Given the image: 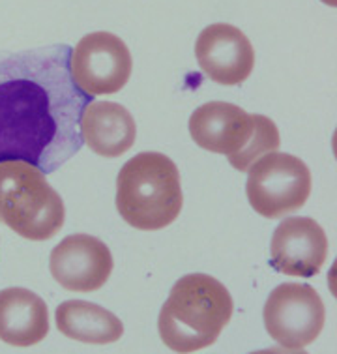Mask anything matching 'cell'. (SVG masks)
<instances>
[{"label":"cell","mask_w":337,"mask_h":354,"mask_svg":"<svg viewBox=\"0 0 337 354\" xmlns=\"http://www.w3.org/2000/svg\"><path fill=\"white\" fill-rule=\"evenodd\" d=\"M199 68L214 83L234 86L251 75L255 51L240 28L229 23H215L202 28L195 41Z\"/></svg>","instance_id":"30bf717a"},{"label":"cell","mask_w":337,"mask_h":354,"mask_svg":"<svg viewBox=\"0 0 337 354\" xmlns=\"http://www.w3.org/2000/svg\"><path fill=\"white\" fill-rule=\"evenodd\" d=\"M60 334L73 342L107 345L118 342L124 334V324L109 309L86 300H66L55 313Z\"/></svg>","instance_id":"5bb4252c"},{"label":"cell","mask_w":337,"mask_h":354,"mask_svg":"<svg viewBox=\"0 0 337 354\" xmlns=\"http://www.w3.org/2000/svg\"><path fill=\"white\" fill-rule=\"evenodd\" d=\"M322 2H326L328 6H336V0H322Z\"/></svg>","instance_id":"2e32d148"},{"label":"cell","mask_w":337,"mask_h":354,"mask_svg":"<svg viewBox=\"0 0 337 354\" xmlns=\"http://www.w3.org/2000/svg\"><path fill=\"white\" fill-rule=\"evenodd\" d=\"M180 173L175 161L160 152H141L124 163L117 178V208L128 225L160 231L182 212Z\"/></svg>","instance_id":"3957f363"},{"label":"cell","mask_w":337,"mask_h":354,"mask_svg":"<svg viewBox=\"0 0 337 354\" xmlns=\"http://www.w3.org/2000/svg\"><path fill=\"white\" fill-rule=\"evenodd\" d=\"M246 194L253 210L262 218H283L307 203L311 171L296 156L268 152L249 167Z\"/></svg>","instance_id":"8992f818"},{"label":"cell","mask_w":337,"mask_h":354,"mask_svg":"<svg viewBox=\"0 0 337 354\" xmlns=\"http://www.w3.org/2000/svg\"><path fill=\"white\" fill-rule=\"evenodd\" d=\"M249 354H307L305 351L302 348H287V347H268V348H262V351H255V353H249Z\"/></svg>","instance_id":"9a60e30c"},{"label":"cell","mask_w":337,"mask_h":354,"mask_svg":"<svg viewBox=\"0 0 337 354\" xmlns=\"http://www.w3.org/2000/svg\"><path fill=\"white\" fill-rule=\"evenodd\" d=\"M72 47L0 53V163L23 161L55 173L83 147L86 103L70 73Z\"/></svg>","instance_id":"6da1fadb"},{"label":"cell","mask_w":337,"mask_h":354,"mask_svg":"<svg viewBox=\"0 0 337 354\" xmlns=\"http://www.w3.org/2000/svg\"><path fill=\"white\" fill-rule=\"evenodd\" d=\"M328 257V239L313 218L283 219L273 231L270 261L281 274L311 277L322 270Z\"/></svg>","instance_id":"8fae6325"},{"label":"cell","mask_w":337,"mask_h":354,"mask_svg":"<svg viewBox=\"0 0 337 354\" xmlns=\"http://www.w3.org/2000/svg\"><path fill=\"white\" fill-rule=\"evenodd\" d=\"M133 68L131 53L110 32H92L79 39L70 57V73L84 96L117 94L128 84Z\"/></svg>","instance_id":"ba28073f"},{"label":"cell","mask_w":337,"mask_h":354,"mask_svg":"<svg viewBox=\"0 0 337 354\" xmlns=\"http://www.w3.org/2000/svg\"><path fill=\"white\" fill-rule=\"evenodd\" d=\"M113 253L105 242L90 234H72L55 245L49 268L55 281L72 292L102 289L113 272Z\"/></svg>","instance_id":"9c48e42d"},{"label":"cell","mask_w":337,"mask_h":354,"mask_svg":"<svg viewBox=\"0 0 337 354\" xmlns=\"http://www.w3.org/2000/svg\"><path fill=\"white\" fill-rule=\"evenodd\" d=\"M79 129L83 142L102 158H120L133 147L137 137L130 111L113 102L86 103Z\"/></svg>","instance_id":"7c38bea8"},{"label":"cell","mask_w":337,"mask_h":354,"mask_svg":"<svg viewBox=\"0 0 337 354\" xmlns=\"http://www.w3.org/2000/svg\"><path fill=\"white\" fill-rule=\"evenodd\" d=\"M49 334V309L44 298L23 287L0 290V342L32 347Z\"/></svg>","instance_id":"4fadbf2b"},{"label":"cell","mask_w":337,"mask_h":354,"mask_svg":"<svg viewBox=\"0 0 337 354\" xmlns=\"http://www.w3.org/2000/svg\"><path fill=\"white\" fill-rule=\"evenodd\" d=\"M189 133L201 149L227 156L236 171L246 173L255 161L281 145L278 126L264 115H249L227 102L202 103L189 118Z\"/></svg>","instance_id":"277c9868"},{"label":"cell","mask_w":337,"mask_h":354,"mask_svg":"<svg viewBox=\"0 0 337 354\" xmlns=\"http://www.w3.org/2000/svg\"><path fill=\"white\" fill-rule=\"evenodd\" d=\"M233 313L225 285L208 274H188L173 285L160 311V337L175 353H197L218 342Z\"/></svg>","instance_id":"7a4b0ae2"},{"label":"cell","mask_w":337,"mask_h":354,"mask_svg":"<svg viewBox=\"0 0 337 354\" xmlns=\"http://www.w3.org/2000/svg\"><path fill=\"white\" fill-rule=\"evenodd\" d=\"M262 317L273 342L287 348H304L325 328L326 309L311 285L281 283L270 292Z\"/></svg>","instance_id":"52a82bcc"},{"label":"cell","mask_w":337,"mask_h":354,"mask_svg":"<svg viewBox=\"0 0 337 354\" xmlns=\"http://www.w3.org/2000/svg\"><path fill=\"white\" fill-rule=\"evenodd\" d=\"M0 221L26 240H49L64 227V201L38 167L0 163Z\"/></svg>","instance_id":"5b68a950"}]
</instances>
